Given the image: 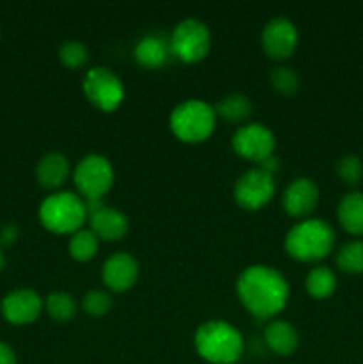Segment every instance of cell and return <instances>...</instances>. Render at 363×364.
<instances>
[{
    "label": "cell",
    "instance_id": "1",
    "mask_svg": "<svg viewBox=\"0 0 363 364\" xmlns=\"http://www.w3.org/2000/svg\"><path fill=\"white\" fill-rule=\"evenodd\" d=\"M288 283L276 269L251 265L237 279V295L242 306L260 320L276 316L288 302Z\"/></svg>",
    "mask_w": 363,
    "mask_h": 364
},
{
    "label": "cell",
    "instance_id": "2",
    "mask_svg": "<svg viewBox=\"0 0 363 364\" xmlns=\"http://www.w3.org/2000/svg\"><path fill=\"white\" fill-rule=\"evenodd\" d=\"M194 347L205 361L212 364H233L244 350V340L238 329L224 320H209L194 334Z\"/></svg>",
    "mask_w": 363,
    "mask_h": 364
},
{
    "label": "cell",
    "instance_id": "3",
    "mask_svg": "<svg viewBox=\"0 0 363 364\" xmlns=\"http://www.w3.org/2000/svg\"><path fill=\"white\" fill-rule=\"evenodd\" d=\"M333 228L320 219L301 220L285 237V249L298 262H320L333 251Z\"/></svg>",
    "mask_w": 363,
    "mask_h": 364
},
{
    "label": "cell",
    "instance_id": "4",
    "mask_svg": "<svg viewBox=\"0 0 363 364\" xmlns=\"http://www.w3.org/2000/svg\"><path fill=\"white\" fill-rule=\"evenodd\" d=\"M88 219V205L73 192H53L39 206L43 228L57 235L77 233Z\"/></svg>",
    "mask_w": 363,
    "mask_h": 364
},
{
    "label": "cell",
    "instance_id": "5",
    "mask_svg": "<svg viewBox=\"0 0 363 364\" xmlns=\"http://www.w3.org/2000/svg\"><path fill=\"white\" fill-rule=\"evenodd\" d=\"M216 110L203 100H187L178 103L169 116L171 132L182 142H203L216 130Z\"/></svg>",
    "mask_w": 363,
    "mask_h": 364
},
{
    "label": "cell",
    "instance_id": "6",
    "mask_svg": "<svg viewBox=\"0 0 363 364\" xmlns=\"http://www.w3.org/2000/svg\"><path fill=\"white\" fill-rule=\"evenodd\" d=\"M73 181L80 196L85 198V203L102 201L114 183L112 164L98 153L85 155L75 167Z\"/></svg>",
    "mask_w": 363,
    "mask_h": 364
},
{
    "label": "cell",
    "instance_id": "7",
    "mask_svg": "<svg viewBox=\"0 0 363 364\" xmlns=\"http://www.w3.org/2000/svg\"><path fill=\"white\" fill-rule=\"evenodd\" d=\"M169 45L174 57L187 64H194L209 55L210 46H212V36H210L209 27L201 20L185 18L173 28Z\"/></svg>",
    "mask_w": 363,
    "mask_h": 364
},
{
    "label": "cell",
    "instance_id": "8",
    "mask_svg": "<svg viewBox=\"0 0 363 364\" xmlns=\"http://www.w3.org/2000/svg\"><path fill=\"white\" fill-rule=\"evenodd\" d=\"M82 89L85 98L103 112H114L125 98L123 82L105 66L91 68L85 73Z\"/></svg>",
    "mask_w": 363,
    "mask_h": 364
},
{
    "label": "cell",
    "instance_id": "9",
    "mask_svg": "<svg viewBox=\"0 0 363 364\" xmlns=\"http://www.w3.org/2000/svg\"><path fill=\"white\" fill-rule=\"evenodd\" d=\"M276 194V181L274 174L267 173L262 167L249 169L235 181L233 199L241 208L260 210L270 203Z\"/></svg>",
    "mask_w": 363,
    "mask_h": 364
},
{
    "label": "cell",
    "instance_id": "10",
    "mask_svg": "<svg viewBox=\"0 0 363 364\" xmlns=\"http://www.w3.org/2000/svg\"><path fill=\"white\" fill-rule=\"evenodd\" d=\"M231 146H233V151L242 159L262 164L263 160L274 155L276 139L265 124L249 123L235 132L231 137Z\"/></svg>",
    "mask_w": 363,
    "mask_h": 364
},
{
    "label": "cell",
    "instance_id": "11",
    "mask_svg": "<svg viewBox=\"0 0 363 364\" xmlns=\"http://www.w3.org/2000/svg\"><path fill=\"white\" fill-rule=\"evenodd\" d=\"M298 27L288 18L276 16L267 21L262 31V48L274 60L288 59L298 48Z\"/></svg>",
    "mask_w": 363,
    "mask_h": 364
},
{
    "label": "cell",
    "instance_id": "12",
    "mask_svg": "<svg viewBox=\"0 0 363 364\" xmlns=\"http://www.w3.org/2000/svg\"><path fill=\"white\" fill-rule=\"evenodd\" d=\"M88 205V219L91 231L96 238L105 242L121 240L128 233V219L121 210L105 206L100 201L85 203Z\"/></svg>",
    "mask_w": 363,
    "mask_h": 364
},
{
    "label": "cell",
    "instance_id": "13",
    "mask_svg": "<svg viewBox=\"0 0 363 364\" xmlns=\"http://www.w3.org/2000/svg\"><path fill=\"white\" fill-rule=\"evenodd\" d=\"M41 309V297L28 288H20L7 294L0 306L2 316L13 326H27V323L36 322Z\"/></svg>",
    "mask_w": 363,
    "mask_h": 364
},
{
    "label": "cell",
    "instance_id": "14",
    "mask_svg": "<svg viewBox=\"0 0 363 364\" xmlns=\"http://www.w3.org/2000/svg\"><path fill=\"white\" fill-rule=\"evenodd\" d=\"M139 277V263L130 252H116L105 259L102 267V279L107 288L116 294L130 290Z\"/></svg>",
    "mask_w": 363,
    "mask_h": 364
},
{
    "label": "cell",
    "instance_id": "15",
    "mask_svg": "<svg viewBox=\"0 0 363 364\" xmlns=\"http://www.w3.org/2000/svg\"><path fill=\"white\" fill-rule=\"evenodd\" d=\"M319 205V187L310 178L290 181L283 194V208L290 217L305 219Z\"/></svg>",
    "mask_w": 363,
    "mask_h": 364
},
{
    "label": "cell",
    "instance_id": "16",
    "mask_svg": "<svg viewBox=\"0 0 363 364\" xmlns=\"http://www.w3.org/2000/svg\"><path fill=\"white\" fill-rule=\"evenodd\" d=\"M70 176V162L59 151H50L41 156L36 166V180L43 188L56 191L64 185Z\"/></svg>",
    "mask_w": 363,
    "mask_h": 364
},
{
    "label": "cell",
    "instance_id": "17",
    "mask_svg": "<svg viewBox=\"0 0 363 364\" xmlns=\"http://www.w3.org/2000/svg\"><path fill=\"white\" fill-rule=\"evenodd\" d=\"M169 39L160 32H152L137 43L134 50L135 60L144 68H160L171 55Z\"/></svg>",
    "mask_w": 363,
    "mask_h": 364
},
{
    "label": "cell",
    "instance_id": "18",
    "mask_svg": "<svg viewBox=\"0 0 363 364\" xmlns=\"http://www.w3.org/2000/svg\"><path fill=\"white\" fill-rule=\"evenodd\" d=\"M265 343L269 345L270 350L278 355H290L294 354L299 345V334L290 322L285 320H274L265 327Z\"/></svg>",
    "mask_w": 363,
    "mask_h": 364
},
{
    "label": "cell",
    "instance_id": "19",
    "mask_svg": "<svg viewBox=\"0 0 363 364\" xmlns=\"http://www.w3.org/2000/svg\"><path fill=\"white\" fill-rule=\"evenodd\" d=\"M338 223L347 233L363 235V194L349 192L342 198L337 210Z\"/></svg>",
    "mask_w": 363,
    "mask_h": 364
},
{
    "label": "cell",
    "instance_id": "20",
    "mask_svg": "<svg viewBox=\"0 0 363 364\" xmlns=\"http://www.w3.org/2000/svg\"><path fill=\"white\" fill-rule=\"evenodd\" d=\"M214 110H216V116L223 117V119L230 121V123H242V121H246L251 116L253 103L246 95L233 92V95L224 96V98L214 107Z\"/></svg>",
    "mask_w": 363,
    "mask_h": 364
},
{
    "label": "cell",
    "instance_id": "21",
    "mask_svg": "<svg viewBox=\"0 0 363 364\" xmlns=\"http://www.w3.org/2000/svg\"><path fill=\"white\" fill-rule=\"evenodd\" d=\"M305 287L313 299H330L337 290V276L327 267H315L306 276Z\"/></svg>",
    "mask_w": 363,
    "mask_h": 364
},
{
    "label": "cell",
    "instance_id": "22",
    "mask_svg": "<svg viewBox=\"0 0 363 364\" xmlns=\"http://www.w3.org/2000/svg\"><path fill=\"white\" fill-rule=\"evenodd\" d=\"M68 251H70L71 258H73L75 262H89V259L95 258V255L98 252V238H96V235L93 233L91 230H78L77 233H73V237H71Z\"/></svg>",
    "mask_w": 363,
    "mask_h": 364
},
{
    "label": "cell",
    "instance_id": "23",
    "mask_svg": "<svg viewBox=\"0 0 363 364\" xmlns=\"http://www.w3.org/2000/svg\"><path fill=\"white\" fill-rule=\"evenodd\" d=\"M45 308L50 318L57 320V322H68L77 313V302L66 291H53L46 297Z\"/></svg>",
    "mask_w": 363,
    "mask_h": 364
},
{
    "label": "cell",
    "instance_id": "24",
    "mask_svg": "<svg viewBox=\"0 0 363 364\" xmlns=\"http://www.w3.org/2000/svg\"><path fill=\"white\" fill-rule=\"evenodd\" d=\"M337 265L347 274H363V242L352 240L342 245L337 255Z\"/></svg>",
    "mask_w": 363,
    "mask_h": 364
},
{
    "label": "cell",
    "instance_id": "25",
    "mask_svg": "<svg viewBox=\"0 0 363 364\" xmlns=\"http://www.w3.org/2000/svg\"><path fill=\"white\" fill-rule=\"evenodd\" d=\"M59 60L70 70H78L89 60V50L78 39H68L59 48Z\"/></svg>",
    "mask_w": 363,
    "mask_h": 364
},
{
    "label": "cell",
    "instance_id": "26",
    "mask_svg": "<svg viewBox=\"0 0 363 364\" xmlns=\"http://www.w3.org/2000/svg\"><path fill=\"white\" fill-rule=\"evenodd\" d=\"M270 85L274 87V91H278L283 96H292L299 91V85H301V78L295 73V70L288 66H280L274 68L273 73H270Z\"/></svg>",
    "mask_w": 363,
    "mask_h": 364
},
{
    "label": "cell",
    "instance_id": "27",
    "mask_svg": "<svg viewBox=\"0 0 363 364\" xmlns=\"http://www.w3.org/2000/svg\"><path fill=\"white\" fill-rule=\"evenodd\" d=\"M110 308H112V297L107 291L91 290L82 299V309L85 311V315L93 316V318L105 316Z\"/></svg>",
    "mask_w": 363,
    "mask_h": 364
},
{
    "label": "cell",
    "instance_id": "28",
    "mask_svg": "<svg viewBox=\"0 0 363 364\" xmlns=\"http://www.w3.org/2000/svg\"><path fill=\"white\" fill-rule=\"evenodd\" d=\"M337 174L347 185H356L363 176V164L356 155H345L338 160Z\"/></svg>",
    "mask_w": 363,
    "mask_h": 364
},
{
    "label": "cell",
    "instance_id": "29",
    "mask_svg": "<svg viewBox=\"0 0 363 364\" xmlns=\"http://www.w3.org/2000/svg\"><path fill=\"white\" fill-rule=\"evenodd\" d=\"M18 238V228L14 224H7L2 228V233H0V242L2 245H11Z\"/></svg>",
    "mask_w": 363,
    "mask_h": 364
},
{
    "label": "cell",
    "instance_id": "30",
    "mask_svg": "<svg viewBox=\"0 0 363 364\" xmlns=\"http://www.w3.org/2000/svg\"><path fill=\"white\" fill-rule=\"evenodd\" d=\"M16 354L7 343L0 341V364H16Z\"/></svg>",
    "mask_w": 363,
    "mask_h": 364
},
{
    "label": "cell",
    "instance_id": "31",
    "mask_svg": "<svg viewBox=\"0 0 363 364\" xmlns=\"http://www.w3.org/2000/svg\"><path fill=\"white\" fill-rule=\"evenodd\" d=\"M4 267H6V258H4L2 251H0V272H2V270H4Z\"/></svg>",
    "mask_w": 363,
    "mask_h": 364
}]
</instances>
